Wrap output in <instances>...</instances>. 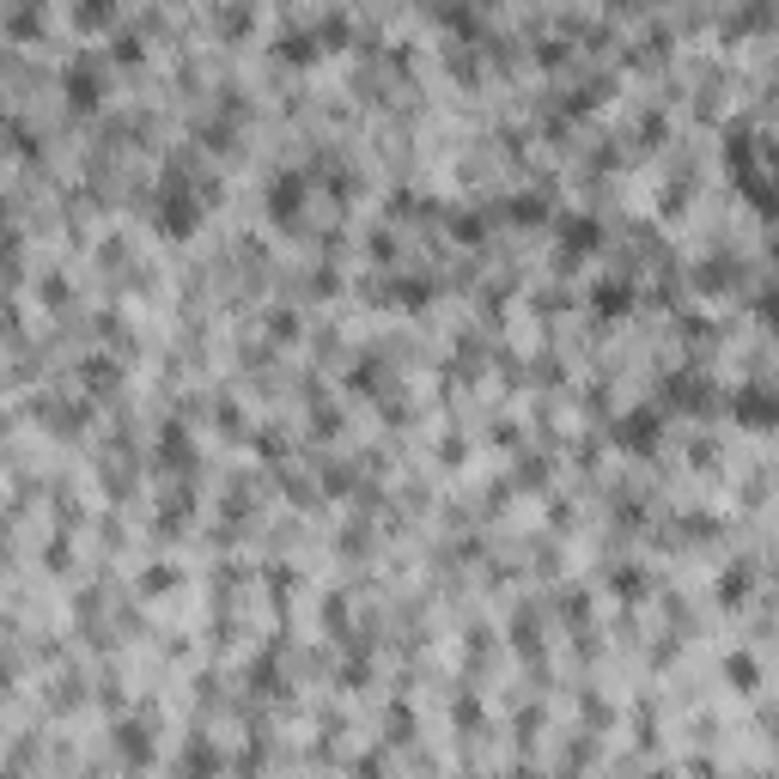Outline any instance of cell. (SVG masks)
<instances>
[{
  "label": "cell",
  "mask_w": 779,
  "mask_h": 779,
  "mask_svg": "<svg viewBox=\"0 0 779 779\" xmlns=\"http://www.w3.org/2000/svg\"><path fill=\"white\" fill-rule=\"evenodd\" d=\"M737 414H743V421H768V396H749V402H737Z\"/></svg>",
  "instance_id": "1"
}]
</instances>
